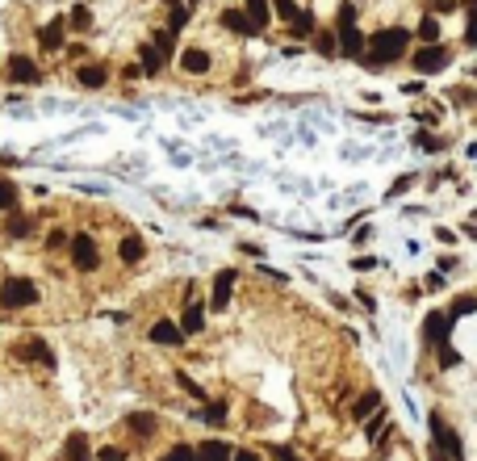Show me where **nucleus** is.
<instances>
[{
    "label": "nucleus",
    "instance_id": "obj_1",
    "mask_svg": "<svg viewBox=\"0 0 477 461\" xmlns=\"http://www.w3.org/2000/svg\"><path fill=\"white\" fill-rule=\"evenodd\" d=\"M365 42H369V50H365L369 63H394V59L406 55L411 34H406V29H381V34H373V38H365Z\"/></svg>",
    "mask_w": 477,
    "mask_h": 461
},
{
    "label": "nucleus",
    "instance_id": "obj_2",
    "mask_svg": "<svg viewBox=\"0 0 477 461\" xmlns=\"http://www.w3.org/2000/svg\"><path fill=\"white\" fill-rule=\"evenodd\" d=\"M38 302V285L29 281V277H8L4 285H0V306L4 311H25V306H34Z\"/></svg>",
    "mask_w": 477,
    "mask_h": 461
},
{
    "label": "nucleus",
    "instance_id": "obj_3",
    "mask_svg": "<svg viewBox=\"0 0 477 461\" xmlns=\"http://www.w3.org/2000/svg\"><path fill=\"white\" fill-rule=\"evenodd\" d=\"M448 63H453V55L444 46H436V42H427V46L415 50V71H444Z\"/></svg>",
    "mask_w": 477,
    "mask_h": 461
},
{
    "label": "nucleus",
    "instance_id": "obj_4",
    "mask_svg": "<svg viewBox=\"0 0 477 461\" xmlns=\"http://www.w3.org/2000/svg\"><path fill=\"white\" fill-rule=\"evenodd\" d=\"M71 260H75V269H84V273H92V269L101 264V252H96L92 235H75V239H71Z\"/></svg>",
    "mask_w": 477,
    "mask_h": 461
},
{
    "label": "nucleus",
    "instance_id": "obj_5",
    "mask_svg": "<svg viewBox=\"0 0 477 461\" xmlns=\"http://www.w3.org/2000/svg\"><path fill=\"white\" fill-rule=\"evenodd\" d=\"M335 50H344L348 59H360V55H365V34L356 29V21H352V25H339V34H335Z\"/></svg>",
    "mask_w": 477,
    "mask_h": 461
},
{
    "label": "nucleus",
    "instance_id": "obj_6",
    "mask_svg": "<svg viewBox=\"0 0 477 461\" xmlns=\"http://www.w3.org/2000/svg\"><path fill=\"white\" fill-rule=\"evenodd\" d=\"M4 71H8V80H13V84H38V80H42L38 63H34V59H25V55H13Z\"/></svg>",
    "mask_w": 477,
    "mask_h": 461
},
{
    "label": "nucleus",
    "instance_id": "obj_7",
    "mask_svg": "<svg viewBox=\"0 0 477 461\" xmlns=\"http://www.w3.org/2000/svg\"><path fill=\"white\" fill-rule=\"evenodd\" d=\"M230 290H235V273H230V269H222V273L214 277V298H210V311H226V306H230Z\"/></svg>",
    "mask_w": 477,
    "mask_h": 461
},
{
    "label": "nucleus",
    "instance_id": "obj_8",
    "mask_svg": "<svg viewBox=\"0 0 477 461\" xmlns=\"http://www.w3.org/2000/svg\"><path fill=\"white\" fill-rule=\"evenodd\" d=\"M423 336H427V344H444V340L453 336V319L440 315V311H432L427 323H423Z\"/></svg>",
    "mask_w": 477,
    "mask_h": 461
},
{
    "label": "nucleus",
    "instance_id": "obj_9",
    "mask_svg": "<svg viewBox=\"0 0 477 461\" xmlns=\"http://www.w3.org/2000/svg\"><path fill=\"white\" fill-rule=\"evenodd\" d=\"M151 340L163 344V348H172V344H184V332H180L172 319H155V323H151Z\"/></svg>",
    "mask_w": 477,
    "mask_h": 461
},
{
    "label": "nucleus",
    "instance_id": "obj_10",
    "mask_svg": "<svg viewBox=\"0 0 477 461\" xmlns=\"http://www.w3.org/2000/svg\"><path fill=\"white\" fill-rule=\"evenodd\" d=\"M180 71H189V76H205V71H210V55H205L201 46H189V50L180 55Z\"/></svg>",
    "mask_w": 477,
    "mask_h": 461
},
{
    "label": "nucleus",
    "instance_id": "obj_11",
    "mask_svg": "<svg viewBox=\"0 0 477 461\" xmlns=\"http://www.w3.org/2000/svg\"><path fill=\"white\" fill-rule=\"evenodd\" d=\"M13 357H17V361H46V365H54V361H50V353H46V344H42L38 336H29L25 344H17V348H13Z\"/></svg>",
    "mask_w": 477,
    "mask_h": 461
},
{
    "label": "nucleus",
    "instance_id": "obj_12",
    "mask_svg": "<svg viewBox=\"0 0 477 461\" xmlns=\"http://www.w3.org/2000/svg\"><path fill=\"white\" fill-rule=\"evenodd\" d=\"M63 29H67V21H63V17H54V21H46V29L38 34V42H42V50H59V46H63Z\"/></svg>",
    "mask_w": 477,
    "mask_h": 461
},
{
    "label": "nucleus",
    "instance_id": "obj_13",
    "mask_svg": "<svg viewBox=\"0 0 477 461\" xmlns=\"http://www.w3.org/2000/svg\"><path fill=\"white\" fill-rule=\"evenodd\" d=\"M201 327H205V306H201V302H189V306H184V319H180V332H184V336H197Z\"/></svg>",
    "mask_w": 477,
    "mask_h": 461
},
{
    "label": "nucleus",
    "instance_id": "obj_14",
    "mask_svg": "<svg viewBox=\"0 0 477 461\" xmlns=\"http://www.w3.org/2000/svg\"><path fill=\"white\" fill-rule=\"evenodd\" d=\"M222 25H226L230 34H243V38H251V34H256V25H251V21H247V13H239V8H226V13H222Z\"/></svg>",
    "mask_w": 477,
    "mask_h": 461
},
{
    "label": "nucleus",
    "instance_id": "obj_15",
    "mask_svg": "<svg viewBox=\"0 0 477 461\" xmlns=\"http://www.w3.org/2000/svg\"><path fill=\"white\" fill-rule=\"evenodd\" d=\"M138 67H142V76H155V71L163 67V55H159L151 42H142V46H138Z\"/></svg>",
    "mask_w": 477,
    "mask_h": 461
},
{
    "label": "nucleus",
    "instance_id": "obj_16",
    "mask_svg": "<svg viewBox=\"0 0 477 461\" xmlns=\"http://www.w3.org/2000/svg\"><path fill=\"white\" fill-rule=\"evenodd\" d=\"M63 453H67V461H92V449H88V437L84 432H71Z\"/></svg>",
    "mask_w": 477,
    "mask_h": 461
},
{
    "label": "nucleus",
    "instance_id": "obj_17",
    "mask_svg": "<svg viewBox=\"0 0 477 461\" xmlns=\"http://www.w3.org/2000/svg\"><path fill=\"white\" fill-rule=\"evenodd\" d=\"M117 256H122V264H138V260H142V239H138V235H126V239L117 243Z\"/></svg>",
    "mask_w": 477,
    "mask_h": 461
},
{
    "label": "nucleus",
    "instance_id": "obj_18",
    "mask_svg": "<svg viewBox=\"0 0 477 461\" xmlns=\"http://www.w3.org/2000/svg\"><path fill=\"white\" fill-rule=\"evenodd\" d=\"M230 458V449H226V441H205L197 453H193V461H226Z\"/></svg>",
    "mask_w": 477,
    "mask_h": 461
},
{
    "label": "nucleus",
    "instance_id": "obj_19",
    "mask_svg": "<svg viewBox=\"0 0 477 461\" xmlns=\"http://www.w3.org/2000/svg\"><path fill=\"white\" fill-rule=\"evenodd\" d=\"M75 80H80L84 88H105V80H109V76H105V67L88 63V67H80V71H75Z\"/></svg>",
    "mask_w": 477,
    "mask_h": 461
},
{
    "label": "nucleus",
    "instance_id": "obj_20",
    "mask_svg": "<svg viewBox=\"0 0 477 461\" xmlns=\"http://www.w3.org/2000/svg\"><path fill=\"white\" fill-rule=\"evenodd\" d=\"M247 21L256 25V34L268 29V0H247Z\"/></svg>",
    "mask_w": 477,
    "mask_h": 461
},
{
    "label": "nucleus",
    "instance_id": "obj_21",
    "mask_svg": "<svg viewBox=\"0 0 477 461\" xmlns=\"http://www.w3.org/2000/svg\"><path fill=\"white\" fill-rule=\"evenodd\" d=\"M155 424H159V420H155L151 411H134V416H130V432H138V437H151Z\"/></svg>",
    "mask_w": 477,
    "mask_h": 461
},
{
    "label": "nucleus",
    "instance_id": "obj_22",
    "mask_svg": "<svg viewBox=\"0 0 477 461\" xmlns=\"http://www.w3.org/2000/svg\"><path fill=\"white\" fill-rule=\"evenodd\" d=\"M29 231H34V218H25V214H13V218H8V235H13V239H25Z\"/></svg>",
    "mask_w": 477,
    "mask_h": 461
},
{
    "label": "nucleus",
    "instance_id": "obj_23",
    "mask_svg": "<svg viewBox=\"0 0 477 461\" xmlns=\"http://www.w3.org/2000/svg\"><path fill=\"white\" fill-rule=\"evenodd\" d=\"M377 407H381V395H365V399H360L356 407H352V416H356V420H369V416H373Z\"/></svg>",
    "mask_w": 477,
    "mask_h": 461
},
{
    "label": "nucleus",
    "instance_id": "obj_24",
    "mask_svg": "<svg viewBox=\"0 0 477 461\" xmlns=\"http://www.w3.org/2000/svg\"><path fill=\"white\" fill-rule=\"evenodd\" d=\"M201 420H205V424H214V428H222V424H226V403H205Z\"/></svg>",
    "mask_w": 477,
    "mask_h": 461
},
{
    "label": "nucleus",
    "instance_id": "obj_25",
    "mask_svg": "<svg viewBox=\"0 0 477 461\" xmlns=\"http://www.w3.org/2000/svg\"><path fill=\"white\" fill-rule=\"evenodd\" d=\"M13 206H17V185L0 176V210H13Z\"/></svg>",
    "mask_w": 477,
    "mask_h": 461
},
{
    "label": "nucleus",
    "instance_id": "obj_26",
    "mask_svg": "<svg viewBox=\"0 0 477 461\" xmlns=\"http://www.w3.org/2000/svg\"><path fill=\"white\" fill-rule=\"evenodd\" d=\"M151 38H155V42H151V46H155V50H159V55H163V59H168V55H172V29H155V34H151Z\"/></svg>",
    "mask_w": 477,
    "mask_h": 461
},
{
    "label": "nucleus",
    "instance_id": "obj_27",
    "mask_svg": "<svg viewBox=\"0 0 477 461\" xmlns=\"http://www.w3.org/2000/svg\"><path fill=\"white\" fill-rule=\"evenodd\" d=\"M67 21H71V25H75V29H88V25H92V13H88V8H84V4H75V8H71V17H67Z\"/></svg>",
    "mask_w": 477,
    "mask_h": 461
},
{
    "label": "nucleus",
    "instance_id": "obj_28",
    "mask_svg": "<svg viewBox=\"0 0 477 461\" xmlns=\"http://www.w3.org/2000/svg\"><path fill=\"white\" fill-rule=\"evenodd\" d=\"M293 34H298V38L314 34V17H310V13H298V17H293Z\"/></svg>",
    "mask_w": 477,
    "mask_h": 461
},
{
    "label": "nucleus",
    "instance_id": "obj_29",
    "mask_svg": "<svg viewBox=\"0 0 477 461\" xmlns=\"http://www.w3.org/2000/svg\"><path fill=\"white\" fill-rule=\"evenodd\" d=\"M419 38H423V42H436V38H440V25H436V17H423V21H419Z\"/></svg>",
    "mask_w": 477,
    "mask_h": 461
},
{
    "label": "nucleus",
    "instance_id": "obj_30",
    "mask_svg": "<svg viewBox=\"0 0 477 461\" xmlns=\"http://www.w3.org/2000/svg\"><path fill=\"white\" fill-rule=\"evenodd\" d=\"M314 38H318V50H323V55H339V50H335V34H331V29H314Z\"/></svg>",
    "mask_w": 477,
    "mask_h": 461
},
{
    "label": "nucleus",
    "instance_id": "obj_31",
    "mask_svg": "<svg viewBox=\"0 0 477 461\" xmlns=\"http://www.w3.org/2000/svg\"><path fill=\"white\" fill-rule=\"evenodd\" d=\"M184 21H189V4H172V21H168V29L176 34V29H180Z\"/></svg>",
    "mask_w": 477,
    "mask_h": 461
},
{
    "label": "nucleus",
    "instance_id": "obj_32",
    "mask_svg": "<svg viewBox=\"0 0 477 461\" xmlns=\"http://www.w3.org/2000/svg\"><path fill=\"white\" fill-rule=\"evenodd\" d=\"M436 357H440V365H457L461 357H457V348H448V340L444 344H436Z\"/></svg>",
    "mask_w": 477,
    "mask_h": 461
},
{
    "label": "nucleus",
    "instance_id": "obj_33",
    "mask_svg": "<svg viewBox=\"0 0 477 461\" xmlns=\"http://www.w3.org/2000/svg\"><path fill=\"white\" fill-rule=\"evenodd\" d=\"M96 458H101V461H126V458H130V453H126L122 445H105V449H101Z\"/></svg>",
    "mask_w": 477,
    "mask_h": 461
},
{
    "label": "nucleus",
    "instance_id": "obj_34",
    "mask_svg": "<svg viewBox=\"0 0 477 461\" xmlns=\"http://www.w3.org/2000/svg\"><path fill=\"white\" fill-rule=\"evenodd\" d=\"M163 461H193V449H189V445H172V449L163 453Z\"/></svg>",
    "mask_w": 477,
    "mask_h": 461
},
{
    "label": "nucleus",
    "instance_id": "obj_35",
    "mask_svg": "<svg viewBox=\"0 0 477 461\" xmlns=\"http://www.w3.org/2000/svg\"><path fill=\"white\" fill-rule=\"evenodd\" d=\"M474 311H477V302H474V298H469V294L453 302V315H474Z\"/></svg>",
    "mask_w": 477,
    "mask_h": 461
},
{
    "label": "nucleus",
    "instance_id": "obj_36",
    "mask_svg": "<svg viewBox=\"0 0 477 461\" xmlns=\"http://www.w3.org/2000/svg\"><path fill=\"white\" fill-rule=\"evenodd\" d=\"M411 185H415V176H411V172H406V176H398V180L390 185V197H398V193H406Z\"/></svg>",
    "mask_w": 477,
    "mask_h": 461
},
{
    "label": "nucleus",
    "instance_id": "obj_37",
    "mask_svg": "<svg viewBox=\"0 0 477 461\" xmlns=\"http://www.w3.org/2000/svg\"><path fill=\"white\" fill-rule=\"evenodd\" d=\"M272 4H277V13H281L285 21H293V17H298V4H293V0H272Z\"/></svg>",
    "mask_w": 477,
    "mask_h": 461
},
{
    "label": "nucleus",
    "instance_id": "obj_38",
    "mask_svg": "<svg viewBox=\"0 0 477 461\" xmlns=\"http://www.w3.org/2000/svg\"><path fill=\"white\" fill-rule=\"evenodd\" d=\"M356 21V4H339V25H352Z\"/></svg>",
    "mask_w": 477,
    "mask_h": 461
},
{
    "label": "nucleus",
    "instance_id": "obj_39",
    "mask_svg": "<svg viewBox=\"0 0 477 461\" xmlns=\"http://www.w3.org/2000/svg\"><path fill=\"white\" fill-rule=\"evenodd\" d=\"M176 382H180V386H184V390H189V395H197V399H201V386H197V382H193V378H189V374H176Z\"/></svg>",
    "mask_w": 477,
    "mask_h": 461
},
{
    "label": "nucleus",
    "instance_id": "obj_40",
    "mask_svg": "<svg viewBox=\"0 0 477 461\" xmlns=\"http://www.w3.org/2000/svg\"><path fill=\"white\" fill-rule=\"evenodd\" d=\"M63 243H67V235H63V231H50V235H46V248H50V252H54V248H63Z\"/></svg>",
    "mask_w": 477,
    "mask_h": 461
},
{
    "label": "nucleus",
    "instance_id": "obj_41",
    "mask_svg": "<svg viewBox=\"0 0 477 461\" xmlns=\"http://www.w3.org/2000/svg\"><path fill=\"white\" fill-rule=\"evenodd\" d=\"M427 8L432 13H448V8H457V0H427Z\"/></svg>",
    "mask_w": 477,
    "mask_h": 461
},
{
    "label": "nucleus",
    "instance_id": "obj_42",
    "mask_svg": "<svg viewBox=\"0 0 477 461\" xmlns=\"http://www.w3.org/2000/svg\"><path fill=\"white\" fill-rule=\"evenodd\" d=\"M436 239H440V243H457V235H453L448 227H440V231H436Z\"/></svg>",
    "mask_w": 477,
    "mask_h": 461
},
{
    "label": "nucleus",
    "instance_id": "obj_43",
    "mask_svg": "<svg viewBox=\"0 0 477 461\" xmlns=\"http://www.w3.org/2000/svg\"><path fill=\"white\" fill-rule=\"evenodd\" d=\"M272 458H277V461H302V458H293L289 449H272Z\"/></svg>",
    "mask_w": 477,
    "mask_h": 461
},
{
    "label": "nucleus",
    "instance_id": "obj_44",
    "mask_svg": "<svg viewBox=\"0 0 477 461\" xmlns=\"http://www.w3.org/2000/svg\"><path fill=\"white\" fill-rule=\"evenodd\" d=\"M230 461H260V458H256V453H247V449H243V453H235V458H230Z\"/></svg>",
    "mask_w": 477,
    "mask_h": 461
},
{
    "label": "nucleus",
    "instance_id": "obj_45",
    "mask_svg": "<svg viewBox=\"0 0 477 461\" xmlns=\"http://www.w3.org/2000/svg\"><path fill=\"white\" fill-rule=\"evenodd\" d=\"M0 461H8V453H0Z\"/></svg>",
    "mask_w": 477,
    "mask_h": 461
}]
</instances>
